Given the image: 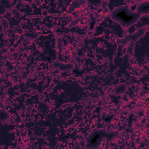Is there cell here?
<instances>
[{
    "label": "cell",
    "mask_w": 149,
    "mask_h": 149,
    "mask_svg": "<svg viewBox=\"0 0 149 149\" xmlns=\"http://www.w3.org/2000/svg\"><path fill=\"white\" fill-rule=\"evenodd\" d=\"M141 15L137 11H132L128 6L123 5L113 9L110 14V17L123 27H130L136 23Z\"/></svg>",
    "instance_id": "obj_1"
},
{
    "label": "cell",
    "mask_w": 149,
    "mask_h": 149,
    "mask_svg": "<svg viewBox=\"0 0 149 149\" xmlns=\"http://www.w3.org/2000/svg\"><path fill=\"white\" fill-rule=\"evenodd\" d=\"M119 134L118 131L108 132L105 129H95L86 139L85 147L87 149H96L105 139L106 142L111 141Z\"/></svg>",
    "instance_id": "obj_2"
},
{
    "label": "cell",
    "mask_w": 149,
    "mask_h": 149,
    "mask_svg": "<svg viewBox=\"0 0 149 149\" xmlns=\"http://www.w3.org/2000/svg\"><path fill=\"white\" fill-rule=\"evenodd\" d=\"M145 33V29L143 27L138 29L137 31L134 33L128 34L125 36L123 38H118L116 40V44L118 45H121L125 46L127 42H130V45L127 49V53L130 56H133L134 44L140 39Z\"/></svg>",
    "instance_id": "obj_3"
},
{
    "label": "cell",
    "mask_w": 149,
    "mask_h": 149,
    "mask_svg": "<svg viewBox=\"0 0 149 149\" xmlns=\"http://www.w3.org/2000/svg\"><path fill=\"white\" fill-rule=\"evenodd\" d=\"M52 66L55 69H58L61 72L70 71L73 68V64L72 63H64L58 61H55L52 63Z\"/></svg>",
    "instance_id": "obj_4"
},
{
    "label": "cell",
    "mask_w": 149,
    "mask_h": 149,
    "mask_svg": "<svg viewBox=\"0 0 149 149\" xmlns=\"http://www.w3.org/2000/svg\"><path fill=\"white\" fill-rule=\"evenodd\" d=\"M136 11L140 12L141 15L148 14L149 13V1L144 2L139 5Z\"/></svg>",
    "instance_id": "obj_5"
},
{
    "label": "cell",
    "mask_w": 149,
    "mask_h": 149,
    "mask_svg": "<svg viewBox=\"0 0 149 149\" xmlns=\"http://www.w3.org/2000/svg\"><path fill=\"white\" fill-rule=\"evenodd\" d=\"M84 3H85L84 1H75L72 2L68 11V13H72L76 8H79L81 5H83Z\"/></svg>",
    "instance_id": "obj_6"
},
{
    "label": "cell",
    "mask_w": 149,
    "mask_h": 149,
    "mask_svg": "<svg viewBox=\"0 0 149 149\" xmlns=\"http://www.w3.org/2000/svg\"><path fill=\"white\" fill-rule=\"evenodd\" d=\"M127 86L125 84H120L117 86L114 89V93L116 95L123 94L126 91Z\"/></svg>",
    "instance_id": "obj_7"
},
{
    "label": "cell",
    "mask_w": 149,
    "mask_h": 149,
    "mask_svg": "<svg viewBox=\"0 0 149 149\" xmlns=\"http://www.w3.org/2000/svg\"><path fill=\"white\" fill-rule=\"evenodd\" d=\"M9 118V113L5 109H1L0 110V120H1V122L2 123L5 122L8 120V119Z\"/></svg>",
    "instance_id": "obj_8"
}]
</instances>
